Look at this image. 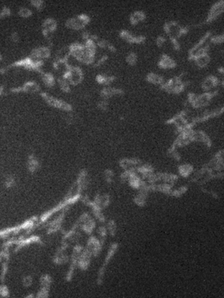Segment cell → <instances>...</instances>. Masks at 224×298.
Listing matches in <instances>:
<instances>
[{
	"label": "cell",
	"instance_id": "7",
	"mask_svg": "<svg viewBox=\"0 0 224 298\" xmlns=\"http://www.w3.org/2000/svg\"><path fill=\"white\" fill-rule=\"evenodd\" d=\"M49 55L48 50L46 48H39L38 50L34 52V56L35 58H46Z\"/></svg>",
	"mask_w": 224,
	"mask_h": 298
},
{
	"label": "cell",
	"instance_id": "6",
	"mask_svg": "<svg viewBox=\"0 0 224 298\" xmlns=\"http://www.w3.org/2000/svg\"><path fill=\"white\" fill-rule=\"evenodd\" d=\"M195 60H196L197 63L199 66L204 67L205 66V65H206L207 63L209 62V58L208 56L205 54V55H202V56H200L197 57L196 58H195Z\"/></svg>",
	"mask_w": 224,
	"mask_h": 298
},
{
	"label": "cell",
	"instance_id": "10",
	"mask_svg": "<svg viewBox=\"0 0 224 298\" xmlns=\"http://www.w3.org/2000/svg\"><path fill=\"white\" fill-rule=\"evenodd\" d=\"M164 39L162 37H159L157 41V43L159 45H161L162 44H164Z\"/></svg>",
	"mask_w": 224,
	"mask_h": 298
},
{
	"label": "cell",
	"instance_id": "8",
	"mask_svg": "<svg viewBox=\"0 0 224 298\" xmlns=\"http://www.w3.org/2000/svg\"><path fill=\"white\" fill-rule=\"evenodd\" d=\"M127 60L128 63H129L130 64H134V63H136V60H137V56H136V55L133 54V53H132L128 55V56L127 58Z\"/></svg>",
	"mask_w": 224,
	"mask_h": 298
},
{
	"label": "cell",
	"instance_id": "3",
	"mask_svg": "<svg viewBox=\"0 0 224 298\" xmlns=\"http://www.w3.org/2000/svg\"><path fill=\"white\" fill-rule=\"evenodd\" d=\"M122 36L126 39V40L130 41V42H134V43H140V42H142L143 39H145L143 37H133V35H131L130 33H128V32H123Z\"/></svg>",
	"mask_w": 224,
	"mask_h": 298
},
{
	"label": "cell",
	"instance_id": "5",
	"mask_svg": "<svg viewBox=\"0 0 224 298\" xmlns=\"http://www.w3.org/2000/svg\"><path fill=\"white\" fill-rule=\"evenodd\" d=\"M144 18H145V15L143 13L141 12H137L131 15L130 21L133 24H137L139 22L143 21Z\"/></svg>",
	"mask_w": 224,
	"mask_h": 298
},
{
	"label": "cell",
	"instance_id": "4",
	"mask_svg": "<svg viewBox=\"0 0 224 298\" xmlns=\"http://www.w3.org/2000/svg\"><path fill=\"white\" fill-rule=\"evenodd\" d=\"M160 65L164 68H169L174 67V62L166 56H164L162 58V60L160 62Z\"/></svg>",
	"mask_w": 224,
	"mask_h": 298
},
{
	"label": "cell",
	"instance_id": "1",
	"mask_svg": "<svg viewBox=\"0 0 224 298\" xmlns=\"http://www.w3.org/2000/svg\"><path fill=\"white\" fill-rule=\"evenodd\" d=\"M88 18L86 16H80L75 18H71L68 21L67 25L71 29H80L83 28L88 23Z\"/></svg>",
	"mask_w": 224,
	"mask_h": 298
},
{
	"label": "cell",
	"instance_id": "2",
	"mask_svg": "<svg viewBox=\"0 0 224 298\" xmlns=\"http://www.w3.org/2000/svg\"><path fill=\"white\" fill-rule=\"evenodd\" d=\"M223 10V3L221 2L218 3V4H216L213 7L211 8V10H210V14L209 15V21H211L217 18L221 13H222Z\"/></svg>",
	"mask_w": 224,
	"mask_h": 298
},
{
	"label": "cell",
	"instance_id": "9",
	"mask_svg": "<svg viewBox=\"0 0 224 298\" xmlns=\"http://www.w3.org/2000/svg\"><path fill=\"white\" fill-rule=\"evenodd\" d=\"M223 37H222V36H218V37H213V41L218 43V42H222L223 41Z\"/></svg>",
	"mask_w": 224,
	"mask_h": 298
}]
</instances>
